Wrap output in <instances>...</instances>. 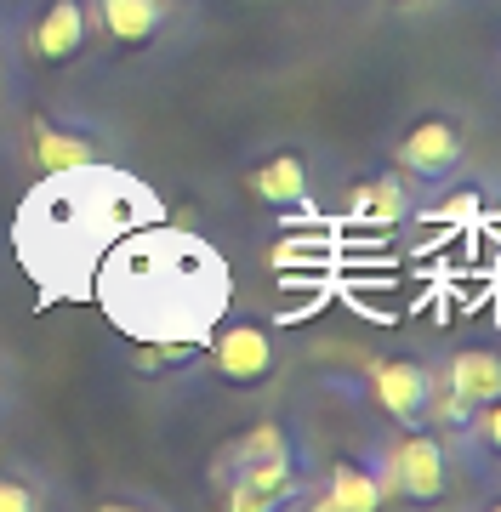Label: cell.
<instances>
[{
  "mask_svg": "<svg viewBox=\"0 0 501 512\" xmlns=\"http://www.w3.org/2000/svg\"><path fill=\"white\" fill-rule=\"evenodd\" d=\"M97 18H103L114 46H143L166 23V6L160 0H97Z\"/></svg>",
  "mask_w": 501,
  "mask_h": 512,
  "instance_id": "8",
  "label": "cell"
},
{
  "mask_svg": "<svg viewBox=\"0 0 501 512\" xmlns=\"http://www.w3.org/2000/svg\"><path fill=\"white\" fill-rule=\"evenodd\" d=\"M251 188H257V200H268V205H302L308 200V165H302L297 148H285V154H274L268 165H257Z\"/></svg>",
  "mask_w": 501,
  "mask_h": 512,
  "instance_id": "11",
  "label": "cell"
},
{
  "mask_svg": "<svg viewBox=\"0 0 501 512\" xmlns=\"http://www.w3.org/2000/svg\"><path fill=\"white\" fill-rule=\"evenodd\" d=\"M479 211H484V194H479V188H456V194H450V200L433 211V217H439V222H473Z\"/></svg>",
  "mask_w": 501,
  "mask_h": 512,
  "instance_id": "15",
  "label": "cell"
},
{
  "mask_svg": "<svg viewBox=\"0 0 501 512\" xmlns=\"http://www.w3.org/2000/svg\"><path fill=\"white\" fill-rule=\"evenodd\" d=\"M399 160H405L410 177L439 183V177H450V171L462 165V126H456V120H445V114H427V120H416V126L405 131Z\"/></svg>",
  "mask_w": 501,
  "mask_h": 512,
  "instance_id": "4",
  "label": "cell"
},
{
  "mask_svg": "<svg viewBox=\"0 0 501 512\" xmlns=\"http://www.w3.org/2000/svg\"><path fill=\"white\" fill-rule=\"evenodd\" d=\"M388 484L405 501H445V490H450L445 444L433 439V433H405L388 456Z\"/></svg>",
  "mask_w": 501,
  "mask_h": 512,
  "instance_id": "2",
  "label": "cell"
},
{
  "mask_svg": "<svg viewBox=\"0 0 501 512\" xmlns=\"http://www.w3.org/2000/svg\"><path fill=\"white\" fill-rule=\"evenodd\" d=\"M211 365L217 376L234 387H257L268 370H274V336L257 325V319H234L223 325V336L211 342Z\"/></svg>",
  "mask_w": 501,
  "mask_h": 512,
  "instance_id": "3",
  "label": "cell"
},
{
  "mask_svg": "<svg viewBox=\"0 0 501 512\" xmlns=\"http://www.w3.org/2000/svg\"><path fill=\"white\" fill-rule=\"evenodd\" d=\"M86 23H92L86 0H52V6L40 12V23L29 29V52H35L40 63H69V57L86 46Z\"/></svg>",
  "mask_w": 501,
  "mask_h": 512,
  "instance_id": "6",
  "label": "cell"
},
{
  "mask_svg": "<svg viewBox=\"0 0 501 512\" xmlns=\"http://www.w3.org/2000/svg\"><path fill=\"white\" fill-rule=\"evenodd\" d=\"M382 501H388V478H376V467L336 461L331 467V490L319 495L314 507H325V512H376Z\"/></svg>",
  "mask_w": 501,
  "mask_h": 512,
  "instance_id": "7",
  "label": "cell"
},
{
  "mask_svg": "<svg viewBox=\"0 0 501 512\" xmlns=\"http://www.w3.org/2000/svg\"><path fill=\"white\" fill-rule=\"evenodd\" d=\"M92 137L75 126H57V120H35V165L40 171H75L92 160Z\"/></svg>",
  "mask_w": 501,
  "mask_h": 512,
  "instance_id": "10",
  "label": "cell"
},
{
  "mask_svg": "<svg viewBox=\"0 0 501 512\" xmlns=\"http://www.w3.org/2000/svg\"><path fill=\"white\" fill-rule=\"evenodd\" d=\"M450 393L473 410V404L496 399L501 393V359L490 348H462L456 359H450Z\"/></svg>",
  "mask_w": 501,
  "mask_h": 512,
  "instance_id": "9",
  "label": "cell"
},
{
  "mask_svg": "<svg viewBox=\"0 0 501 512\" xmlns=\"http://www.w3.org/2000/svg\"><path fill=\"white\" fill-rule=\"evenodd\" d=\"M40 501H46V490H40L35 478H18V473L0 478V512H35Z\"/></svg>",
  "mask_w": 501,
  "mask_h": 512,
  "instance_id": "13",
  "label": "cell"
},
{
  "mask_svg": "<svg viewBox=\"0 0 501 512\" xmlns=\"http://www.w3.org/2000/svg\"><path fill=\"white\" fill-rule=\"evenodd\" d=\"M291 490H297V467H291V456H285V439L268 427V433H257V439L240 450L228 501H234L240 512H257V507H279Z\"/></svg>",
  "mask_w": 501,
  "mask_h": 512,
  "instance_id": "1",
  "label": "cell"
},
{
  "mask_svg": "<svg viewBox=\"0 0 501 512\" xmlns=\"http://www.w3.org/2000/svg\"><path fill=\"white\" fill-rule=\"evenodd\" d=\"M467 427L479 433V444L490 450V456H501V393H496V399H484V404H473Z\"/></svg>",
  "mask_w": 501,
  "mask_h": 512,
  "instance_id": "14",
  "label": "cell"
},
{
  "mask_svg": "<svg viewBox=\"0 0 501 512\" xmlns=\"http://www.w3.org/2000/svg\"><path fill=\"white\" fill-rule=\"evenodd\" d=\"M371 393L393 421L416 427V421L427 416V399H433V376H427L422 359H376L371 365Z\"/></svg>",
  "mask_w": 501,
  "mask_h": 512,
  "instance_id": "5",
  "label": "cell"
},
{
  "mask_svg": "<svg viewBox=\"0 0 501 512\" xmlns=\"http://www.w3.org/2000/svg\"><path fill=\"white\" fill-rule=\"evenodd\" d=\"M405 211H410L405 177H393V171H382V177H371V183L353 188V217L359 222H399Z\"/></svg>",
  "mask_w": 501,
  "mask_h": 512,
  "instance_id": "12",
  "label": "cell"
}]
</instances>
